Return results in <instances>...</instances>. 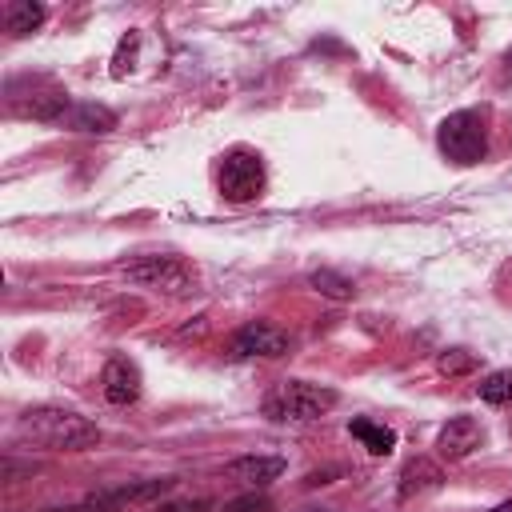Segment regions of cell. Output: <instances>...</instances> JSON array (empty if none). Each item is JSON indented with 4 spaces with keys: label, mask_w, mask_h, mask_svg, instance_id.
<instances>
[{
    "label": "cell",
    "mask_w": 512,
    "mask_h": 512,
    "mask_svg": "<svg viewBox=\"0 0 512 512\" xmlns=\"http://www.w3.org/2000/svg\"><path fill=\"white\" fill-rule=\"evenodd\" d=\"M288 332L280 328V324H272V320H248L236 336H232V344H228V352L236 356V360H276V356H284L288 352Z\"/></svg>",
    "instance_id": "obj_6"
},
{
    "label": "cell",
    "mask_w": 512,
    "mask_h": 512,
    "mask_svg": "<svg viewBox=\"0 0 512 512\" xmlns=\"http://www.w3.org/2000/svg\"><path fill=\"white\" fill-rule=\"evenodd\" d=\"M16 436L36 444V448H52V452H80V448H92L100 440V428L72 412V408H28L20 420H16Z\"/></svg>",
    "instance_id": "obj_1"
},
{
    "label": "cell",
    "mask_w": 512,
    "mask_h": 512,
    "mask_svg": "<svg viewBox=\"0 0 512 512\" xmlns=\"http://www.w3.org/2000/svg\"><path fill=\"white\" fill-rule=\"evenodd\" d=\"M312 284H316L324 296H332V300H348V296H352V280H344V276L332 272V268H316V272H312Z\"/></svg>",
    "instance_id": "obj_15"
},
{
    "label": "cell",
    "mask_w": 512,
    "mask_h": 512,
    "mask_svg": "<svg viewBox=\"0 0 512 512\" xmlns=\"http://www.w3.org/2000/svg\"><path fill=\"white\" fill-rule=\"evenodd\" d=\"M212 500H184V504H160V512H208Z\"/></svg>",
    "instance_id": "obj_18"
},
{
    "label": "cell",
    "mask_w": 512,
    "mask_h": 512,
    "mask_svg": "<svg viewBox=\"0 0 512 512\" xmlns=\"http://www.w3.org/2000/svg\"><path fill=\"white\" fill-rule=\"evenodd\" d=\"M492 512H512V500H508V504H500V508H492Z\"/></svg>",
    "instance_id": "obj_19"
},
{
    "label": "cell",
    "mask_w": 512,
    "mask_h": 512,
    "mask_svg": "<svg viewBox=\"0 0 512 512\" xmlns=\"http://www.w3.org/2000/svg\"><path fill=\"white\" fill-rule=\"evenodd\" d=\"M436 144L456 164H480L484 152H488V132H484L480 112H472V108L448 112L440 120V128H436Z\"/></svg>",
    "instance_id": "obj_4"
},
{
    "label": "cell",
    "mask_w": 512,
    "mask_h": 512,
    "mask_svg": "<svg viewBox=\"0 0 512 512\" xmlns=\"http://www.w3.org/2000/svg\"><path fill=\"white\" fill-rule=\"evenodd\" d=\"M44 4H32V0H8L4 4V28H8V36H28L32 28H40L44 24Z\"/></svg>",
    "instance_id": "obj_12"
},
{
    "label": "cell",
    "mask_w": 512,
    "mask_h": 512,
    "mask_svg": "<svg viewBox=\"0 0 512 512\" xmlns=\"http://www.w3.org/2000/svg\"><path fill=\"white\" fill-rule=\"evenodd\" d=\"M480 444H484V424H480L476 416H452V420L440 428V436H436V448H440V456H448V460H464V456H472Z\"/></svg>",
    "instance_id": "obj_8"
},
{
    "label": "cell",
    "mask_w": 512,
    "mask_h": 512,
    "mask_svg": "<svg viewBox=\"0 0 512 512\" xmlns=\"http://www.w3.org/2000/svg\"><path fill=\"white\" fill-rule=\"evenodd\" d=\"M348 432H352L372 456H388V452L396 448V432H392L388 424H376V420H364V416H360V420L348 424Z\"/></svg>",
    "instance_id": "obj_13"
},
{
    "label": "cell",
    "mask_w": 512,
    "mask_h": 512,
    "mask_svg": "<svg viewBox=\"0 0 512 512\" xmlns=\"http://www.w3.org/2000/svg\"><path fill=\"white\" fill-rule=\"evenodd\" d=\"M440 480H444L440 464H432V460L416 456V460H408V464H404V472H400V500H412L416 492L440 488Z\"/></svg>",
    "instance_id": "obj_11"
},
{
    "label": "cell",
    "mask_w": 512,
    "mask_h": 512,
    "mask_svg": "<svg viewBox=\"0 0 512 512\" xmlns=\"http://www.w3.org/2000/svg\"><path fill=\"white\" fill-rule=\"evenodd\" d=\"M224 512H272V504H268V496L248 492V496H240V500H228Z\"/></svg>",
    "instance_id": "obj_17"
},
{
    "label": "cell",
    "mask_w": 512,
    "mask_h": 512,
    "mask_svg": "<svg viewBox=\"0 0 512 512\" xmlns=\"http://www.w3.org/2000/svg\"><path fill=\"white\" fill-rule=\"evenodd\" d=\"M280 472H284V460L280 456H260V452L256 456H236L232 464H224V476L244 484L248 492L268 488L272 480H280Z\"/></svg>",
    "instance_id": "obj_9"
},
{
    "label": "cell",
    "mask_w": 512,
    "mask_h": 512,
    "mask_svg": "<svg viewBox=\"0 0 512 512\" xmlns=\"http://www.w3.org/2000/svg\"><path fill=\"white\" fill-rule=\"evenodd\" d=\"M60 120H64L68 128H76V132H112V128H116V112L104 108V104H96V100L72 104Z\"/></svg>",
    "instance_id": "obj_10"
},
{
    "label": "cell",
    "mask_w": 512,
    "mask_h": 512,
    "mask_svg": "<svg viewBox=\"0 0 512 512\" xmlns=\"http://www.w3.org/2000/svg\"><path fill=\"white\" fill-rule=\"evenodd\" d=\"M480 400H484V404H512V368L488 372V376L480 380Z\"/></svg>",
    "instance_id": "obj_14"
},
{
    "label": "cell",
    "mask_w": 512,
    "mask_h": 512,
    "mask_svg": "<svg viewBox=\"0 0 512 512\" xmlns=\"http://www.w3.org/2000/svg\"><path fill=\"white\" fill-rule=\"evenodd\" d=\"M124 276L132 284H144V288H156V292H168V296H188L196 288V268L184 256H172V252L136 256V260L124 264Z\"/></svg>",
    "instance_id": "obj_3"
},
{
    "label": "cell",
    "mask_w": 512,
    "mask_h": 512,
    "mask_svg": "<svg viewBox=\"0 0 512 512\" xmlns=\"http://www.w3.org/2000/svg\"><path fill=\"white\" fill-rule=\"evenodd\" d=\"M100 388H104V400L108 404H136L140 400V388H144V376H140V368H136V360H128V356H112L108 364H104V372H100Z\"/></svg>",
    "instance_id": "obj_7"
},
{
    "label": "cell",
    "mask_w": 512,
    "mask_h": 512,
    "mask_svg": "<svg viewBox=\"0 0 512 512\" xmlns=\"http://www.w3.org/2000/svg\"><path fill=\"white\" fill-rule=\"evenodd\" d=\"M336 404V392L312 380H280L268 388L260 412L276 424H300V420H316Z\"/></svg>",
    "instance_id": "obj_2"
},
{
    "label": "cell",
    "mask_w": 512,
    "mask_h": 512,
    "mask_svg": "<svg viewBox=\"0 0 512 512\" xmlns=\"http://www.w3.org/2000/svg\"><path fill=\"white\" fill-rule=\"evenodd\" d=\"M440 372H448V376H464V372H472L480 360H476V352H468V348H448V352H440Z\"/></svg>",
    "instance_id": "obj_16"
},
{
    "label": "cell",
    "mask_w": 512,
    "mask_h": 512,
    "mask_svg": "<svg viewBox=\"0 0 512 512\" xmlns=\"http://www.w3.org/2000/svg\"><path fill=\"white\" fill-rule=\"evenodd\" d=\"M216 184H220V196L232 200V204H248L264 192L268 184V172H264V156L252 152V148H228L220 156V172H216Z\"/></svg>",
    "instance_id": "obj_5"
}]
</instances>
